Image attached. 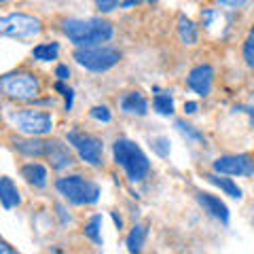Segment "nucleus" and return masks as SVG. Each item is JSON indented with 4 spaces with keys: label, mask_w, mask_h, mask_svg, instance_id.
<instances>
[{
    "label": "nucleus",
    "mask_w": 254,
    "mask_h": 254,
    "mask_svg": "<svg viewBox=\"0 0 254 254\" xmlns=\"http://www.w3.org/2000/svg\"><path fill=\"white\" fill-rule=\"evenodd\" d=\"M212 83H214V68L210 64H199V66H195L187 76V85L197 95H201V98L210 95Z\"/></svg>",
    "instance_id": "10"
},
{
    "label": "nucleus",
    "mask_w": 254,
    "mask_h": 254,
    "mask_svg": "<svg viewBox=\"0 0 254 254\" xmlns=\"http://www.w3.org/2000/svg\"><path fill=\"white\" fill-rule=\"evenodd\" d=\"M138 2H140V0H123V2H121V6H123V9H129V6L138 4Z\"/></svg>",
    "instance_id": "37"
},
{
    "label": "nucleus",
    "mask_w": 254,
    "mask_h": 254,
    "mask_svg": "<svg viewBox=\"0 0 254 254\" xmlns=\"http://www.w3.org/2000/svg\"><path fill=\"white\" fill-rule=\"evenodd\" d=\"M0 201H2L4 210H13V208H17V205L21 203L19 189H17V185H15L9 176L0 178Z\"/></svg>",
    "instance_id": "15"
},
{
    "label": "nucleus",
    "mask_w": 254,
    "mask_h": 254,
    "mask_svg": "<svg viewBox=\"0 0 254 254\" xmlns=\"http://www.w3.org/2000/svg\"><path fill=\"white\" fill-rule=\"evenodd\" d=\"M60 55V45L58 43H45V45H36L32 49V58L38 62H53Z\"/></svg>",
    "instance_id": "20"
},
{
    "label": "nucleus",
    "mask_w": 254,
    "mask_h": 254,
    "mask_svg": "<svg viewBox=\"0 0 254 254\" xmlns=\"http://www.w3.org/2000/svg\"><path fill=\"white\" fill-rule=\"evenodd\" d=\"M0 250H2V252H6V254H13V252H15V250L11 248V246L6 244V242H0Z\"/></svg>",
    "instance_id": "36"
},
{
    "label": "nucleus",
    "mask_w": 254,
    "mask_h": 254,
    "mask_svg": "<svg viewBox=\"0 0 254 254\" xmlns=\"http://www.w3.org/2000/svg\"><path fill=\"white\" fill-rule=\"evenodd\" d=\"M235 110L248 113V115H250V123H252V127H254V108H252V106H235Z\"/></svg>",
    "instance_id": "32"
},
{
    "label": "nucleus",
    "mask_w": 254,
    "mask_h": 254,
    "mask_svg": "<svg viewBox=\"0 0 254 254\" xmlns=\"http://www.w3.org/2000/svg\"><path fill=\"white\" fill-rule=\"evenodd\" d=\"M205 180L210 182V185H214V187H218L222 193L225 195H229L231 197V199H242V189L235 185L233 182V178H225V174H205L203 176Z\"/></svg>",
    "instance_id": "17"
},
{
    "label": "nucleus",
    "mask_w": 254,
    "mask_h": 254,
    "mask_svg": "<svg viewBox=\"0 0 254 254\" xmlns=\"http://www.w3.org/2000/svg\"><path fill=\"white\" fill-rule=\"evenodd\" d=\"M174 127H176V129L187 140H190V142H201V144H205V136H203V133L199 129H195L193 125H189L187 121H182V119H176V121H174Z\"/></svg>",
    "instance_id": "23"
},
{
    "label": "nucleus",
    "mask_w": 254,
    "mask_h": 254,
    "mask_svg": "<svg viewBox=\"0 0 254 254\" xmlns=\"http://www.w3.org/2000/svg\"><path fill=\"white\" fill-rule=\"evenodd\" d=\"M43 21L26 13H11L0 19V34L11 38H34L41 34Z\"/></svg>",
    "instance_id": "6"
},
{
    "label": "nucleus",
    "mask_w": 254,
    "mask_h": 254,
    "mask_svg": "<svg viewBox=\"0 0 254 254\" xmlns=\"http://www.w3.org/2000/svg\"><path fill=\"white\" fill-rule=\"evenodd\" d=\"M123 0H95V6H98L100 13H110L115 11L117 6H121Z\"/></svg>",
    "instance_id": "26"
},
{
    "label": "nucleus",
    "mask_w": 254,
    "mask_h": 254,
    "mask_svg": "<svg viewBox=\"0 0 254 254\" xmlns=\"http://www.w3.org/2000/svg\"><path fill=\"white\" fill-rule=\"evenodd\" d=\"M212 168L216 174L225 176H254V159L250 155H222L214 159Z\"/></svg>",
    "instance_id": "9"
},
{
    "label": "nucleus",
    "mask_w": 254,
    "mask_h": 254,
    "mask_svg": "<svg viewBox=\"0 0 254 254\" xmlns=\"http://www.w3.org/2000/svg\"><path fill=\"white\" fill-rule=\"evenodd\" d=\"M21 178L26 180L30 187L43 189V187H47L49 174H47V168L41 163H26V165H21Z\"/></svg>",
    "instance_id": "16"
},
{
    "label": "nucleus",
    "mask_w": 254,
    "mask_h": 254,
    "mask_svg": "<svg viewBox=\"0 0 254 254\" xmlns=\"http://www.w3.org/2000/svg\"><path fill=\"white\" fill-rule=\"evenodd\" d=\"M62 30L74 47H95V45L108 43L115 36L113 23L102 17L66 19L62 23Z\"/></svg>",
    "instance_id": "1"
},
{
    "label": "nucleus",
    "mask_w": 254,
    "mask_h": 254,
    "mask_svg": "<svg viewBox=\"0 0 254 254\" xmlns=\"http://www.w3.org/2000/svg\"><path fill=\"white\" fill-rule=\"evenodd\" d=\"M11 123L26 136H47L53 129V119L45 110H19L11 115Z\"/></svg>",
    "instance_id": "7"
},
{
    "label": "nucleus",
    "mask_w": 254,
    "mask_h": 254,
    "mask_svg": "<svg viewBox=\"0 0 254 254\" xmlns=\"http://www.w3.org/2000/svg\"><path fill=\"white\" fill-rule=\"evenodd\" d=\"M64 98H66V110H72V104H74V91L68 89L64 93Z\"/></svg>",
    "instance_id": "31"
},
{
    "label": "nucleus",
    "mask_w": 254,
    "mask_h": 254,
    "mask_svg": "<svg viewBox=\"0 0 254 254\" xmlns=\"http://www.w3.org/2000/svg\"><path fill=\"white\" fill-rule=\"evenodd\" d=\"M4 95L13 100H34L41 93V81L30 72H13L0 78Z\"/></svg>",
    "instance_id": "5"
},
{
    "label": "nucleus",
    "mask_w": 254,
    "mask_h": 254,
    "mask_svg": "<svg viewBox=\"0 0 254 254\" xmlns=\"http://www.w3.org/2000/svg\"><path fill=\"white\" fill-rule=\"evenodd\" d=\"M13 146L17 153L34 159L47 157L49 153V140H41V136H30V140H13Z\"/></svg>",
    "instance_id": "14"
},
{
    "label": "nucleus",
    "mask_w": 254,
    "mask_h": 254,
    "mask_svg": "<svg viewBox=\"0 0 254 254\" xmlns=\"http://www.w3.org/2000/svg\"><path fill=\"white\" fill-rule=\"evenodd\" d=\"M74 62L91 72H106L121 62V53L113 47L95 45V47H76Z\"/></svg>",
    "instance_id": "4"
},
{
    "label": "nucleus",
    "mask_w": 254,
    "mask_h": 254,
    "mask_svg": "<svg viewBox=\"0 0 254 254\" xmlns=\"http://www.w3.org/2000/svg\"><path fill=\"white\" fill-rule=\"evenodd\" d=\"M153 108L163 117L174 115V98H172V93H168V91L157 93L153 98Z\"/></svg>",
    "instance_id": "21"
},
{
    "label": "nucleus",
    "mask_w": 254,
    "mask_h": 254,
    "mask_svg": "<svg viewBox=\"0 0 254 254\" xmlns=\"http://www.w3.org/2000/svg\"><path fill=\"white\" fill-rule=\"evenodd\" d=\"M178 36L185 45H195L197 43V26L187 17V15H180L178 17Z\"/></svg>",
    "instance_id": "19"
},
{
    "label": "nucleus",
    "mask_w": 254,
    "mask_h": 254,
    "mask_svg": "<svg viewBox=\"0 0 254 254\" xmlns=\"http://www.w3.org/2000/svg\"><path fill=\"white\" fill-rule=\"evenodd\" d=\"M89 115H91V119H95V121H100V123H110L113 121V115H110V110L106 106H93L89 110Z\"/></svg>",
    "instance_id": "25"
},
{
    "label": "nucleus",
    "mask_w": 254,
    "mask_h": 254,
    "mask_svg": "<svg viewBox=\"0 0 254 254\" xmlns=\"http://www.w3.org/2000/svg\"><path fill=\"white\" fill-rule=\"evenodd\" d=\"M197 108H199V104H197V102H193V100L185 102V113H187V115H195Z\"/></svg>",
    "instance_id": "30"
},
{
    "label": "nucleus",
    "mask_w": 254,
    "mask_h": 254,
    "mask_svg": "<svg viewBox=\"0 0 254 254\" xmlns=\"http://www.w3.org/2000/svg\"><path fill=\"white\" fill-rule=\"evenodd\" d=\"M153 150L159 155V157H168L170 155V140L165 136H159V138H153Z\"/></svg>",
    "instance_id": "24"
},
{
    "label": "nucleus",
    "mask_w": 254,
    "mask_h": 254,
    "mask_svg": "<svg viewBox=\"0 0 254 254\" xmlns=\"http://www.w3.org/2000/svg\"><path fill=\"white\" fill-rule=\"evenodd\" d=\"M244 60L250 68H254V43L252 41H246L244 43Z\"/></svg>",
    "instance_id": "27"
},
{
    "label": "nucleus",
    "mask_w": 254,
    "mask_h": 254,
    "mask_svg": "<svg viewBox=\"0 0 254 254\" xmlns=\"http://www.w3.org/2000/svg\"><path fill=\"white\" fill-rule=\"evenodd\" d=\"M248 41H252V43H254V28L250 30V36H248Z\"/></svg>",
    "instance_id": "38"
},
{
    "label": "nucleus",
    "mask_w": 254,
    "mask_h": 254,
    "mask_svg": "<svg viewBox=\"0 0 254 254\" xmlns=\"http://www.w3.org/2000/svg\"><path fill=\"white\" fill-rule=\"evenodd\" d=\"M148 2H157V0H148Z\"/></svg>",
    "instance_id": "39"
},
{
    "label": "nucleus",
    "mask_w": 254,
    "mask_h": 254,
    "mask_svg": "<svg viewBox=\"0 0 254 254\" xmlns=\"http://www.w3.org/2000/svg\"><path fill=\"white\" fill-rule=\"evenodd\" d=\"M212 17H214V13H212V11H205V13H201L203 26H210V21H212Z\"/></svg>",
    "instance_id": "35"
},
{
    "label": "nucleus",
    "mask_w": 254,
    "mask_h": 254,
    "mask_svg": "<svg viewBox=\"0 0 254 254\" xmlns=\"http://www.w3.org/2000/svg\"><path fill=\"white\" fill-rule=\"evenodd\" d=\"M115 161L125 170L131 182H142L150 174V161L136 142L129 138H119L113 144Z\"/></svg>",
    "instance_id": "2"
},
{
    "label": "nucleus",
    "mask_w": 254,
    "mask_h": 254,
    "mask_svg": "<svg viewBox=\"0 0 254 254\" xmlns=\"http://www.w3.org/2000/svg\"><path fill=\"white\" fill-rule=\"evenodd\" d=\"M146 235H148V227L142 225V222H138V225H133V229L129 231V235H127V252L136 254L140 252L142 248H144V242H146Z\"/></svg>",
    "instance_id": "18"
},
{
    "label": "nucleus",
    "mask_w": 254,
    "mask_h": 254,
    "mask_svg": "<svg viewBox=\"0 0 254 254\" xmlns=\"http://www.w3.org/2000/svg\"><path fill=\"white\" fill-rule=\"evenodd\" d=\"M55 189L60 190V195H64L70 203L74 205H91L98 203L102 189L98 182L87 180L78 174H70V176H62L55 182Z\"/></svg>",
    "instance_id": "3"
},
{
    "label": "nucleus",
    "mask_w": 254,
    "mask_h": 254,
    "mask_svg": "<svg viewBox=\"0 0 254 254\" xmlns=\"http://www.w3.org/2000/svg\"><path fill=\"white\" fill-rule=\"evenodd\" d=\"M58 212H60V216H62V222L66 225V222H70V214H66V210H64V205L58 203Z\"/></svg>",
    "instance_id": "33"
},
{
    "label": "nucleus",
    "mask_w": 254,
    "mask_h": 254,
    "mask_svg": "<svg viewBox=\"0 0 254 254\" xmlns=\"http://www.w3.org/2000/svg\"><path fill=\"white\" fill-rule=\"evenodd\" d=\"M110 216H113V220H115V225H117V229H119V231H121V229H123V218H121V216H119V214H117V212H110Z\"/></svg>",
    "instance_id": "34"
},
{
    "label": "nucleus",
    "mask_w": 254,
    "mask_h": 254,
    "mask_svg": "<svg viewBox=\"0 0 254 254\" xmlns=\"http://www.w3.org/2000/svg\"><path fill=\"white\" fill-rule=\"evenodd\" d=\"M119 106H121L125 115H133V117H144L148 113V100L140 91H129L121 95L119 98Z\"/></svg>",
    "instance_id": "13"
},
{
    "label": "nucleus",
    "mask_w": 254,
    "mask_h": 254,
    "mask_svg": "<svg viewBox=\"0 0 254 254\" xmlns=\"http://www.w3.org/2000/svg\"><path fill=\"white\" fill-rule=\"evenodd\" d=\"M66 138L85 163L93 165V168H100L104 163L102 161V157H104V144H102L100 138L91 136V133H85V131H78V129L68 131Z\"/></svg>",
    "instance_id": "8"
},
{
    "label": "nucleus",
    "mask_w": 254,
    "mask_h": 254,
    "mask_svg": "<svg viewBox=\"0 0 254 254\" xmlns=\"http://www.w3.org/2000/svg\"><path fill=\"white\" fill-rule=\"evenodd\" d=\"M197 203L203 208V212H208L210 216H214L220 222H229V208L225 205V201H220L216 195H210V193H197Z\"/></svg>",
    "instance_id": "12"
},
{
    "label": "nucleus",
    "mask_w": 254,
    "mask_h": 254,
    "mask_svg": "<svg viewBox=\"0 0 254 254\" xmlns=\"http://www.w3.org/2000/svg\"><path fill=\"white\" fill-rule=\"evenodd\" d=\"M47 159H49L51 168L58 170V172L66 170V168H70V165L74 163L72 153H70L68 146L64 144V142H60V140H49V153H47Z\"/></svg>",
    "instance_id": "11"
},
{
    "label": "nucleus",
    "mask_w": 254,
    "mask_h": 254,
    "mask_svg": "<svg viewBox=\"0 0 254 254\" xmlns=\"http://www.w3.org/2000/svg\"><path fill=\"white\" fill-rule=\"evenodd\" d=\"M250 0H218V4L227 6V9H242V6H246Z\"/></svg>",
    "instance_id": "28"
},
{
    "label": "nucleus",
    "mask_w": 254,
    "mask_h": 254,
    "mask_svg": "<svg viewBox=\"0 0 254 254\" xmlns=\"http://www.w3.org/2000/svg\"><path fill=\"white\" fill-rule=\"evenodd\" d=\"M102 229V214H95V216L89 218V222L85 225V235L95 244V246H104V237L100 233Z\"/></svg>",
    "instance_id": "22"
},
{
    "label": "nucleus",
    "mask_w": 254,
    "mask_h": 254,
    "mask_svg": "<svg viewBox=\"0 0 254 254\" xmlns=\"http://www.w3.org/2000/svg\"><path fill=\"white\" fill-rule=\"evenodd\" d=\"M55 76H58L60 81H68L70 78V68L66 66V64H60V66L55 68Z\"/></svg>",
    "instance_id": "29"
}]
</instances>
